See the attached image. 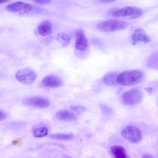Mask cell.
Wrapping results in <instances>:
<instances>
[{"label": "cell", "mask_w": 158, "mask_h": 158, "mask_svg": "<svg viewBox=\"0 0 158 158\" xmlns=\"http://www.w3.org/2000/svg\"><path fill=\"white\" fill-rule=\"evenodd\" d=\"M143 78V73L139 70H133L122 73L118 75L117 83L123 86H131L141 82Z\"/></svg>", "instance_id": "cell-1"}, {"label": "cell", "mask_w": 158, "mask_h": 158, "mask_svg": "<svg viewBox=\"0 0 158 158\" xmlns=\"http://www.w3.org/2000/svg\"><path fill=\"white\" fill-rule=\"evenodd\" d=\"M128 25V23L124 21L118 19H112L99 23L97 24V27L101 31L110 32L124 29Z\"/></svg>", "instance_id": "cell-2"}, {"label": "cell", "mask_w": 158, "mask_h": 158, "mask_svg": "<svg viewBox=\"0 0 158 158\" xmlns=\"http://www.w3.org/2000/svg\"><path fill=\"white\" fill-rule=\"evenodd\" d=\"M142 14L143 10L140 8L127 6L114 12L112 15L115 18L134 19L140 17Z\"/></svg>", "instance_id": "cell-3"}, {"label": "cell", "mask_w": 158, "mask_h": 158, "mask_svg": "<svg viewBox=\"0 0 158 158\" xmlns=\"http://www.w3.org/2000/svg\"><path fill=\"white\" fill-rule=\"evenodd\" d=\"M142 98L140 89L134 88L123 94L122 96L123 102L125 104L134 105L139 102Z\"/></svg>", "instance_id": "cell-4"}, {"label": "cell", "mask_w": 158, "mask_h": 158, "mask_svg": "<svg viewBox=\"0 0 158 158\" xmlns=\"http://www.w3.org/2000/svg\"><path fill=\"white\" fill-rule=\"evenodd\" d=\"M121 135L125 139L133 143L139 142L142 138L140 130L134 126H128L124 128L121 131Z\"/></svg>", "instance_id": "cell-5"}, {"label": "cell", "mask_w": 158, "mask_h": 158, "mask_svg": "<svg viewBox=\"0 0 158 158\" xmlns=\"http://www.w3.org/2000/svg\"><path fill=\"white\" fill-rule=\"evenodd\" d=\"M15 77L20 82L27 85H30L35 81L36 74L33 70L29 68H24L17 71L15 74Z\"/></svg>", "instance_id": "cell-6"}, {"label": "cell", "mask_w": 158, "mask_h": 158, "mask_svg": "<svg viewBox=\"0 0 158 158\" xmlns=\"http://www.w3.org/2000/svg\"><path fill=\"white\" fill-rule=\"evenodd\" d=\"M6 9L11 12L25 13L30 11L32 6L26 2H17L8 4L6 6Z\"/></svg>", "instance_id": "cell-7"}, {"label": "cell", "mask_w": 158, "mask_h": 158, "mask_svg": "<svg viewBox=\"0 0 158 158\" xmlns=\"http://www.w3.org/2000/svg\"><path fill=\"white\" fill-rule=\"evenodd\" d=\"M23 103L26 105L39 108H46L49 105L47 99L39 97L27 98L23 101Z\"/></svg>", "instance_id": "cell-8"}, {"label": "cell", "mask_w": 158, "mask_h": 158, "mask_svg": "<svg viewBox=\"0 0 158 158\" xmlns=\"http://www.w3.org/2000/svg\"><path fill=\"white\" fill-rule=\"evenodd\" d=\"M42 83L46 87L55 88L61 86L63 81L62 79L58 76L50 74L46 76L43 79Z\"/></svg>", "instance_id": "cell-9"}, {"label": "cell", "mask_w": 158, "mask_h": 158, "mask_svg": "<svg viewBox=\"0 0 158 158\" xmlns=\"http://www.w3.org/2000/svg\"><path fill=\"white\" fill-rule=\"evenodd\" d=\"M75 36L76 49L81 51L85 50L88 46V41L83 31L81 29L77 30L75 32Z\"/></svg>", "instance_id": "cell-10"}, {"label": "cell", "mask_w": 158, "mask_h": 158, "mask_svg": "<svg viewBox=\"0 0 158 158\" xmlns=\"http://www.w3.org/2000/svg\"><path fill=\"white\" fill-rule=\"evenodd\" d=\"M131 40L133 45L141 42L145 43L150 41V39L144 31L140 28H137L134 31L131 36Z\"/></svg>", "instance_id": "cell-11"}, {"label": "cell", "mask_w": 158, "mask_h": 158, "mask_svg": "<svg viewBox=\"0 0 158 158\" xmlns=\"http://www.w3.org/2000/svg\"><path fill=\"white\" fill-rule=\"evenodd\" d=\"M52 29L51 23L48 21H45L39 25L38 27V32L39 34L42 36H47L51 33Z\"/></svg>", "instance_id": "cell-12"}, {"label": "cell", "mask_w": 158, "mask_h": 158, "mask_svg": "<svg viewBox=\"0 0 158 158\" xmlns=\"http://www.w3.org/2000/svg\"><path fill=\"white\" fill-rule=\"evenodd\" d=\"M56 117L59 120L62 121H74L77 119V117L74 113L66 110L58 112L56 114Z\"/></svg>", "instance_id": "cell-13"}, {"label": "cell", "mask_w": 158, "mask_h": 158, "mask_svg": "<svg viewBox=\"0 0 158 158\" xmlns=\"http://www.w3.org/2000/svg\"><path fill=\"white\" fill-rule=\"evenodd\" d=\"M110 152L113 156L116 158H126L127 155L124 148L118 145H114L110 148Z\"/></svg>", "instance_id": "cell-14"}, {"label": "cell", "mask_w": 158, "mask_h": 158, "mask_svg": "<svg viewBox=\"0 0 158 158\" xmlns=\"http://www.w3.org/2000/svg\"><path fill=\"white\" fill-rule=\"evenodd\" d=\"M147 65L149 68L158 70V52L153 53L149 56Z\"/></svg>", "instance_id": "cell-15"}, {"label": "cell", "mask_w": 158, "mask_h": 158, "mask_svg": "<svg viewBox=\"0 0 158 158\" xmlns=\"http://www.w3.org/2000/svg\"><path fill=\"white\" fill-rule=\"evenodd\" d=\"M118 74L115 72H110L106 74L103 77L105 84L109 85H113L117 83V78Z\"/></svg>", "instance_id": "cell-16"}, {"label": "cell", "mask_w": 158, "mask_h": 158, "mask_svg": "<svg viewBox=\"0 0 158 158\" xmlns=\"http://www.w3.org/2000/svg\"><path fill=\"white\" fill-rule=\"evenodd\" d=\"M48 132L47 128L44 127H42L35 128L33 130V135L35 137L41 138L47 135Z\"/></svg>", "instance_id": "cell-17"}, {"label": "cell", "mask_w": 158, "mask_h": 158, "mask_svg": "<svg viewBox=\"0 0 158 158\" xmlns=\"http://www.w3.org/2000/svg\"><path fill=\"white\" fill-rule=\"evenodd\" d=\"M49 137L52 139L63 140H70L73 138V136L72 135L64 134H52L50 135Z\"/></svg>", "instance_id": "cell-18"}, {"label": "cell", "mask_w": 158, "mask_h": 158, "mask_svg": "<svg viewBox=\"0 0 158 158\" xmlns=\"http://www.w3.org/2000/svg\"><path fill=\"white\" fill-rule=\"evenodd\" d=\"M58 40H62L63 47H65L68 45L70 40L71 38L69 35L66 34L64 33L59 34L57 37Z\"/></svg>", "instance_id": "cell-19"}, {"label": "cell", "mask_w": 158, "mask_h": 158, "mask_svg": "<svg viewBox=\"0 0 158 158\" xmlns=\"http://www.w3.org/2000/svg\"><path fill=\"white\" fill-rule=\"evenodd\" d=\"M25 126V123L22 122H14L10 123L9 127L12 129H18L22 128Z\"/></svg>", "instance_id": "cell-20"}, {"label": "cell", "mask_w": 158, "mask_h": 158, "mask_svg": "<svg viewBox=\"0 0 158 158\" xmlns=\"http://www.w3.org/2000/svg\"><path fill=\"white\" fill-rule=\"evenodd\" d=\"M70 109L73 111L77 113H80L86 110L85 107L81 106H73L70 107Z\"/></svg>", "instance_id": "cell-21"}, {"label": "cell", "mask_w": 158, "mask_h": 158, "mask_svg": "<svg viewBox=\"0 0 158 158\" xmlns=\"http://www.w3.org/2000/svg\"><path fill=\"white\" fill-rule=\"evenodd\" d=\"M100 108L102 112L107 115L112 114V110L109 106L104 105L102 104L100 105Z\"/></svg>", "instance_id": "cell-22"}, {"label": "cell", "mask_w": 158, "mask_h": 158, "mask_svg": "<svg viewBox=\"0 0 158 158\" xmlns=\"http://www.w3.org/2000/svg\"><path fill=\"white\" fill-rule=\"evenodd\" d=\"M32 1L39 4H47L50 3L51 0H32Z\"/></svg>", "instance_id": "cell-23"}, {"label": "cell", "mask_w": 158, "mask_h": 158, "mask_svg": "<svg viewBox=\"0 0 158 158\" xmlns=\"http://www.w3.org/2000/svg\"><path fill=\"white\" fill-rule=\"evenodd\" d=\"M0 121H1L5 119L6 115L5 112L2 110L0 111Z\"/></svg>", "instance_id": "cell-24"}, {"label": "cell", "mask_w": 158, "mask_h": 158, "mask_svg": "<svg viewBox=\"0 0 158 158\" xmlns=\"http://www.w3.org/2000/svg\"><path fill=\"white\" fill-rule=\"evenodd\" d=\"M117 0H99L101 2L104 3H110L114 2Z\"/></svg>", "instance_id": "cell-25"}, {"label": "cell", "mask_w": 158, "mask_h": 158, "mask_svg": "<svg viewBox=\"0 0 158 158\" xmlns=\"http://www.w3.org/2000/svg\"><path fill=\"white\" fill-rule=\"evenodd\" d=\"M23 140L21 138H20L17 140V145L19 146H20L22 143Z\"/></svg>", "instance_id": "cell-26"}, {"label": "cell", "mask_w": 158, "mask_h": 158, "mask_svg": "<svg viewBox=\"0 0 158 158\" xmlns=\"http://www.w3.org/2000/svg\"><path fill=\"white\" fill-rule=\"evenodd\" d=\"M145 89L147 92H148V93L150 94H151L152 92V89L151 87L146 88H145Z\"/></svg>", "instance_id": "cell-27"}, {"label": "cell", "mask_w": 158, "mask_h": 158, "mask_svg": "<svg viewBox=\"0 0 158 158\" xmlns=\"http://www.w3.org/2000/svg\"><path fill=\"white\" fill-rule=\"evenodd\" d=\"M10 0H0V3L1 4L2 3H3L5 2H7Z\"/></svg>", "instance_id": "cell-28"}, {"label": "cell", "mask_w": 158, "mask_h": 158, "mask_svg": "<svg viewBox=\"0 0 158 158\" xmlns=\"http://www.w3.org/2000/svg\"><path fill=\"white\" fill-rule=\"evenodd\" d=\"M143 157H144V158H146V157H152L151 156H149V155H144L143 156Z\"/></svg>", "instance_id": "cell-29"}]
</instances>
